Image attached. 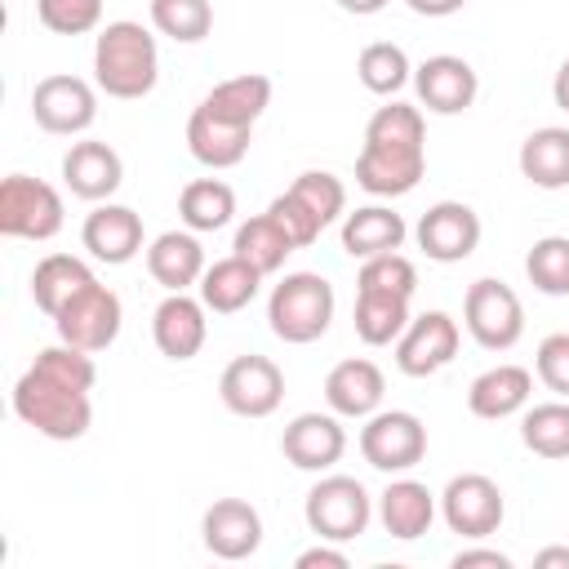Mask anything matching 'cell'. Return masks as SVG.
<instances>
[{
  "mask_svg": "<svg viewBox=\"0 0 569 569\" xmlns=\"http://www.w3.org/2000/svg\"><path fill=\"white\" fill-rule=\"evenodd\" d=\"M356 76H360V84H365L369 93L391 98V93H400V89L413 80V67H409V53H405L400 44H391V40H373V44L360 49V58H356Z\"/></svg>",
  "mask_w": 569,
  "mask_h": 569,
  "instance_id": "35",
  "label": "cell"
},
{
  "mask_svg": "<svg viewBox=\"0 0 569 569\" xmlns=\"http://www.w3.org/2000/svg\"><path fill=\"white\" fill-rule=\"evenodd\" d=\"M36 18L53 36H89L102 22V0H36Z\"/></svg>",
  "mask_w": 569,
  "mask_h": 569,
  "instance_id": "41",
  "label": "cell"
},
{
  "mask_svg": "<svg viewBox=\"0 0 569 569\" xmlns=\"http://www.w3.org/2000/svg\"><path fill=\"white\" fill-rule=\"evenodd\" d=\"M462 325L476 338V347H485V351H511L520 342V333H525V307H520V298H516L511 284H502L493 276H480V280L467 284Z\"/></svg>",
  "mask_w": 569,
  "mask_h": 569,
  "instance_id": "6",
  "label": "cell"
},
{
  "mask_svg": "<svg viewBox=\"0 0 569 569\" xmlns=\"http://www.w3.org/2000/svg\"><path fill=\"white\" fill-rule=\"evenodd\" d=\"M209 307L191 293H164L160 307L151 311V338L160 347V356L169 360H191L200 356L204 338H209Z\"/></svg>",
  "mask_w": 569,
  "mask_h": 569,
  "instance_id": "19",
  "label": "cell"
},
{
  "mask_svg": "<svg viewBox=\"0 0 569 569\" xmlns=\"http://www.w3.org/2000/svg\"><path fill=\"white\" fill-rule=\"evenodd\" d=\"M160 80V49L156 36L133 22V18H116L98 31L93 40V84L107 98L120 102H138L156 89Z\"/></svg>",
  "mask_w": 569,
  "mask_h": 569,
  "instance_id": "2",
  "label": "cell"
},
{
  "mask_svg": "<svg viewBox=\"0 0 569 569\" xmlns=\"http://www.w3.org/2000/svg\"><path fill=\"white\" fill-rule=\"evenodd\" d=\"M151 27L173 44H200L213 31L209 0H151Z\"/></svg>",
  "mask_w": 569,
  "mask_h": 569,
  "instance_id": "36",
  "label": "cell"
},
{
  "mask_svg": "<svg viewBox=\"0 0 569 569\" xmlns=\"http://www.w3.org/2000/svg\"><path fill=\"white\" fill-rule=\"evenodd\" d=\"M262 289V271L253 262H244L240 253L231 258H218L213 267H204L200 276V302L213 311V316H236L244 311Z\"/></svg>",
  "mask_w": 569,
  "mask_h": 569,
  "instance_id": "27",
  "label": "cell"
},
{
  "mask_svg": "<svg viewBox=\"0 0 569 569\" xmlns=\"http://www.w3.org/2000/svg\"><path fill=\"white\" fill-rule=\"evenodd\" d=\"M40 373H49V378H58L62 387H76V391H93V382H98V365H93V351H80V347H71V342H53V347H44V351H36V360H31Z\"/></svg>",
  "mask_w": 569,
  "mask_h": 569,
  "instance_id": "38",
  "label": "cell"
},
{
  "mask_svg": "<svg viewBox=\"0 0 569 569\" xmlns=\"http://www.w3.org/2000/svg\"><path fill=\"white\" fill-rule=\"evenodd\" d=\"M520 173L542 191L569 187V129L542 124L520 142Z\"/></svg>",
  "mask_w": 569,
  "mask_h": 569,
  "instance_id": "30",
  "label": "cell"
},
{
  "mask_svg": "<svg viewBox=\"0 0 569 569\" xmlns=\"http://www.w3.org/2000/svg\"><path fill=\"white\" fill-rule=\"evenodd\" d=\"M533 369H538V378H542L547 391H556L560 400H569V333H547L538 342Z\"/></svg>",
  "mask_w": 569,
  "mask_h": 569,
  "instance_id": "43",
  "label": "cell"
},
{
  "mask_svg": "<svg viewBox=\"0 0 569 569\" xmlns=\"http://www.w3.org/2000/svg\"><path fill=\"white\" fill-rule=\"evenodd\" d=\"M360 453L373 471L405 476L427 458V427L409 409H378L360 427Z\"/></svg>",
  "mask_w": 569,
  "mask_h": 569,
  "instance_id": "7",
  "label": "cell"
},
{
  "mask_svg": "<svg viewBox=\"0 0 569 569\" xmlns=\"http://www.w3.org/2000/svg\"><path fill=\"white\" fill-rule=\"evenodd\" d=\"M382 396H387V378L365 356L338 360L329 369V378H325V400H329V409L338 418H369V413H378Z\"/></svg>",
  "mask_w": 569,
  "mask_h": 569,
  "instance_id": "21",
  "label": "cell"
},
{
  "mask_svg": "<svg viewBox=\"0 0 569 569\" xmlns=\"http://www.w3.org/2000/svg\"><path fill=\"white\" fill-rule=\"evenodd\" d=\"M520 440H525L529 453H538L547 462L569 458V400H547V405L525 409Z\"/></svg>",
  "mask_w": 569,
  "mask_h": 569,
  "instance_id": "34",
  "label": "cell"
},
{
  "mask_svg": "<svg viewBox=\"0 0 569 569\" xmlns=\"http://www.w3.org/2000/svg\"><path fill=\"white\" fill-rule=\"evenodd\" d=\"M280 453L298 471H329L347 453V431H342L333 409L329 413H298L280 436Z\"/></svg>",
  "mask_w": 569,
  "mask_h": 569,
  "instance_id": "18",
  "label": "cell"
},
{
  "mask_svg": "<svg viewBox=\"0 0 569 569\" xmlns=\"http://www.w3.org/2000/svg\"><path fill=\"white\" fill-rule=\"evenodd\" d=\"M267 213H271V218L284 227V236H289L298 249L316 244V240H320V231H325V222H320V218H316V213H311V209H307V204H302L293 191H280V196L267 204Z\"/></svg>",
  "mask_w": 569,
  "mask_h": 569,
  "instance_id": "42",
  "label": "cell"
},
{
  "mask_svg": "<svg viewBox=\"0 0 569 569\" xmlns=\"http://www.w3.org/2000/svg\"><path fill=\"white\" fill-rule=\"evenodd\" d=\"M413 89H418V102L427 111H436V116H462L476 102L480 80H476V71H471L467 58L436 53L422 67H413Z\"/></svg>",
  "mask_w": 569,
  "mask_h": 569,
  "instance_id": "16",
  "label": "cell"
},
{
  "mask_svg": "<svg viewBox=\"0 0 569 569\" xmlns=\"http://www.w3.org/2000/svg\"><path fill=\"white\" fill-rule=\"evenodd\" d=\"M120 320H124V307L116 298V289L107 284H89L80 289L58 316H53V329L62 342L80 347V351H107L116 338H120Z\"/></svg>",
  "mask_w": 569,
  "mask_h": 569,
  "instance_id": "10",
  "label": "cell"
},
{
  "mask_svg": "<svg viewBox=\"0 0 569 569\" xmlns=\"http://www.w3.org/2000/svg\"><path fill=\"white\" fill-rule=\"evenodd\" d=\"M413 236L431 262H462L480 244V213L462 200H440L418 218Z\"/></svg>",
  "mask_w": 569,
  "mask_h": 569,
  "instance_id": "14",
  "label": "cell"
},
{
  "mask_svg": "<svg viewBox=\"0 0 569 569\" xmlns=\"http://www.w3.org/2000/svg\"><path fill=\"white\" fill-rule=\"evenodd\" d=\"M80 244L98 258V262H107V267H124V262H133L138 253H142V218L129 209V204H98L89 218H84V227H80Z\"/></svg>",
  "mask_w": 569,
  "mask_h": 569,
  "instance_id": "20",
  "label": "cell"
},
{
  "mask_svg": "<svg viewBox=\"0 0 569 569\" xmlns=\"http://www.w3.org/2000/svg\"><path fill=\"white\" fill-rule=\"evenodd\" d=\"M427 173V120L409 102H387L365 124V147L356 156V182L369 196H409Z\"/></svg>",
  "mask_w": 569,
  "mask_h": 569,
  "instance_id": "1",
  "label": "cell"
},
{
  "mask_svg": "<svg viewBox=\"0 0 569 569\" xmlns=\"http://www.w3.org/2000/svg\"><path fill=\"white\" fill-rule=\"evenodd\" d=\"M525 276L547 298H569V236H542L525 253Z\"/></svg>",
  "mask_w": 569,
  "mask_h": 569,
  "instance_id": "37",
  "label": "cell"
},
{
  "mask_svg": "<svg viewBox=\"0 0 569 569\" xmlns=\"http://www.w3.org/2000/svg\"><path fill=\"white\" fill-rule=\"evenodd\" d=\"M333 284L320 271H289L267 298V325L280 342H316L333 325Z\"/></svg>",
  "mask_w": 569,
  "mask_h": 569,
  "instance_id": "4",
  "label": "cell"
},
{
  "mask_svg": "<svg viewBox=\"0 0 569 569\" xmlns=\"http://www.w3.org/2000/svg\"><path fill=\"white\" fill-rule=\"evenodd\" d=\"M413 13H422V18H449V13H458L467 0H405Z\"/></svg>",
  "mask_w": 569,
  "mask_h": 569,
  "instance_id": "46",
  "label": "cell"
},
{
  "mask_svg": "<svg viewBox=\"0 0 569 569\" xmlns=\"http://www.w3.org/2000/svg\"><path fill=\"white\" fill-rule=\"evenodd\" d=\"M347 13H356V18H369V13H378V9H387V0H338Z\"/></svg>",
  "mask_w": 569,
  "mask_h": 569,
  "instance_id": "49",
  "label": "cell"
},
{
  "mask_svg": "<svg viewBox=\"0 0 569 569\" xmlns=\"http://www.w3.org/2000/svg\"><path fill=\"white\" fill-rule=\"evenodd\" d=\"M409 227L391 204H360L351 213H342V249L351 258H378V253H396L405 244Z\"/></svg>",
  "mask_w": 569,
  "mask_h": 569,
  "instance_id": "26",
  "label": "cell"
},
{
  "mask_svg": "<svg viewBox=\"0 0 569 569\" xmlns=\"http://www.w3.org/2000/svg\"><path fill=\"white\" fill-rule=\"evenodd\" d=\"M62 231V196L44 178L9 173L0 182V236L9 240H53Z\"/></svg>",
  "mask_w": 569,
  "mask_h": 569,
  "instance_id": "8",
  "label": "cell"
},
{
  "mask_svg": "<svg viewBox=\"0 0 569 569\" xmlns=\"http://www.w3.org/2000/svg\"><path fill=\"white\" fill-rule=\"evenodd\" d=\"M178 218L187 231H222L236 218V191L222 178H191L178 196Z\"/></svg>",
  "mask_w": 569,
  "mask_h": 569,
  "instance_id": "31",
  "label": "cell"
},
{
  "mask_svg": "<svg viewBox=\"0 0 569 569\" xmlns=\"http://www.w3.org/2000/svg\"><path fill=\"white\" fill-rule=\"evenodd\" d=\"M409 320H413V316H409V298L356 289V316H351V325H356V338H360L365 347H387V342H396Z\"/></svg>",
  "mask_w": 569,
  "mask_h": 569,
  "instance_id": "32",
  "label": "cell"
},
{
  "mask_svg": "<svg viewBox=\"0 0 569 569\" xmlns=\"http://www.w3.org/2000/svg\"><path fill=\"white\" fill-rule=\"evenodd\" d=\"M529 396H533V373H529L525 365H493V369H485L480 378H471V387H467V409H471L476 418L498 422V418L520 413V409L529 405Z\"/></svg>",
  "mask_w": 569,
  "mask_h": 569,
  "instance_id": "23",
  "label": "cell"
},
{
  "mask_svg": "<svg viewBox=\"0 0 569 569\" xmlns=\"http://www.w3.org/2000/svg\"><path fill=\"white\" fill-rule=\"evenodd\" d=\"M249 142H253V129L227 124V120L209 116L204 107H196L187 116V151L204 169H231V164H240L249 156Z\"/></svg>",
  "mask_w": 569,
  "mask_h": 569,
  "instance_id": "25",
  "label": "cell"
},
{
  "mask_svg": "<svg viewBox=\"0 0 569 569\" xmlns=\"http://www.w3.org/2000/svg\"><path fill=\"white\" fill-rule=\"evenodd\" d=\"M533 565H538V569H551V565L569 569V547H542V551L533 556Z\"/></svg>",
  "mask_w": 569,
  "mask_h": 569,
  "instance_id": "48",
  "label": "cell"
},
{
  "mask_svg": "<svg viewBox=\"0 0 569 569\" xmlns=\"http://www.w3.org/2000/svg\"><path fill=\"white\" fill-rule=\"evenodd\" d=\"M378 520H382V529H387L391 538L413 542V538H422V533L431 529V520H436V493H431L422 480L400 476V480H391V485L378 493Z\"/></svg>",
  "mask_w": 569,
  "mask_h": 569,
  "instance_id": "24",
  "label": "cell"
},
{
  "mask_svg": "<svg viewBox=\"0 0 569 569\" xmlns=\"http://www.w3.org/2000/svg\"><path fill=\"white\" fill-rule=\"evenodd\" d=\"M200 542L218 560H249L262 547V516L244 498H218L200 516Z\"/></svg>",
  "mask_w": 569,
  "mask_h": 569,
  "instance_id": "15",
  "label": "cell"
},
{
  "mask_svg": "<svg viewBox=\"0 0 569 569\" xmlns=\"http://www.w3.org/2000/svg\"><path fill=\"white\" fill-rule=\"evenodd\" d=\"M440 516L462 538H489V533H498V525L507 516V502H502L498 480H489L480 471H462V476H453L445 485Z\"/></svg>",
  "mask_w": 569,
  "mask_h": 569,
  "instance_id": "12",
  "label": "cell"
},
{
  "mask_svg": "<svg viewBox=\"0 0 569 569\" xmlns=\"http://www.w3.org/2000/svg\"><path fill=\"white\" fill-rule=\"evenodd\" d=\"M204 267L209 262H204L196 231H160L147 244V271L164 293H187L191 284H200Z\"/></svg>",
  "mask_w": 569,
  "mask_h": 569,
  "instance_id": "22",
  "label": "cell"
},
{
  "mask_svg": "<svg viewBox=\"0 0 569 569\" xmlns=\"http://www.w3.org/2000/svg\"><path fill=\"white\" fill-rule=\"evenodd\" d=\"M298 569H347L351 560H347V551H342V542H316V547H307V551H298V560H293Z\"/></svg>",
  "mask_w": 569,
  "mask_h": 569,
  "instance_id": "44",
  "label": "cell"
},
{
  "mask_svg": "<svg viewBox=\"0 0 569 569\" xmlns=\"http://www.w3.org/2000/svg\"><path fill=\"white\" fill-rule=\"evenodd\" d=\"M458 320L449 311H422L396 338V365L409 378H431L458 356Z\"/></svg>",
  "mask_w": 569,
  "mask_h": 569,
  "instance_id": "13",
  "label": "cell"
},
{
  "mask_svg": "<svg viewBox=\"0 0 569 569\" xmlns=\"http://www.w3.org/2000/svg\"><path fill=\"white\" fill-rule=\"evenodd\" d=\"M13 413L49 436V440H80L93 422V405H89V391H76V387H62L58 378L40 373L36 365L13 382Z\"/></svg>",
  "mask_w": 569,
  "mask_h": 569,
  "instance_id": "3",
  "label": "cell"
},
{
  "mask_svg": "<svg viewBox=\"0 0 569 569\" xmlns=\"http://www.w3.org/2000/svg\"><path fill=\"white\" fill-rule=\"evenodd\" d=\"M31 116H36V124L44 133L76 138V133H84L98 120V93H93L89 80L58 71V76L36 80V89H31Z\"/></svg>",
  "mask_w": 569,
  "mask_h": 569,
  "instance_id": "9",
  "label": "cell"
},
{
  "mask_svg": "<svg viewBox=\"0 0 569 569\" xmlns=\"http://www.w3.org/2000/svg\"><path fill=\"white\" fill-rule=\"evenodd\" d=\"M551 98H556L560 111H569V58L560 62V71H556V80H551Z\"/></svg>",
  "mask_w": 569,
  "mask_h": 569,
  "instance_id": "47",
  "label": "cell"
},
{
  "mask_svg": "<svg viewBox=\"0 0 569 569\" xmlns=\"http://www.w3.org/2000/svg\"><path fill=\"white\" fill-rule=\"evenodd\" d=\"M302 516H307V529L325 542H351L369 529L373 520V498L369 489L356 480V476H325L307 489V502H302Z\"/></svg>",
  "mask_w": 569,
  "mask_h": 569,
  "instance_id": "5",
  "label": "cell"
},
{
  "mask_svg": "<svg viewBox=\"0 0 569 569\" xmlns=\"http://www.w3.org/2000/svg\"><path fill=\"white\" fill-rule=\"evenodd\" d=\"M453 569H511V556L498 547H462L453 556Z\"/></svg>",
  "mask_w": 569,
  "mask_h": 569,
  "instance_id": "45",
  "label": "cell"
},
{
  "mask_svg": "<svg viewBox=\"0 0 569 569\" xmlns=\"http://www.w3.org/2000/svg\"><path fill=\"white\" fill-rule=\"evenodd\" d=\"M289 191H293L325 227L347 213V187H342V178H333L329 169H307V173H298V178L289 182Z\"/></svg>",
  "mask_w": 569,
  "mask_h": 569,
  "instance_id": "39",
  "label": "cell"
},
{
  "mask_svg": "<svg viewBox=\"0 0 569 569\" xmlns=\"http://www.w3.org/2000/svg\"><path fill=\"white\" fill-rule=\"evenodd\" d=\"M356 289H369V293H400V298H413L418 289V267L396 249V253H378V258H365L360 276H356Z\"/></svg>",
  "mask_w": 569,
  "mask_h": 569,
  "instance_id": "40",
  "label": "cell"
},
{
  "mask_svg": "<svg viewBox=\"0 0 569 569\" xmlns=\"http://www.w3.org/2000/svg\"><path fill=\"white\" fill-rule=\"evenodd\" d=\"M293 249H298V244L284 236V227H280L271 213H258V218L240 222V227H236V240H231V253H240L244 262H253L262 276L280 271Z\"/></svg>",
  "mask_w": 569,
  "mask_h": 569,
  "instance_id": "33",
  "label": "cell"
},
{
  "mask_svg": "<svg viewBox=\"0 0 569 569\" xmlns=\"http://www.w3.org/2000/svg\"><path fill=\"white\" fill-rule=\"evenodd\" d=\"M62 182H67L71 196L102 204V200H111V196L120 191V182H124V160H120V151H116L111 142L80 138V142H71L67 156H62Z\"/></svg>",
  "mask_w": 569,
  "mask_h": 569,
  "instance_id": "17",
  "label": "cell"
},
{
  "mask_svg": "<svg viewBox=\"0 0 569 569\" xmlns=\"http://www.w3.org/2000/svg\"><path fill=\"white\" fill-rule=\"evenodd\" d=\"M98 276L89 271V262L84 258H76V253H44L40 262H36V271H31V302L53 320L80 289H89Z\"/></svg>",
  "mask_w": 569,
  "mask_h": 569,
  "instance_id": "28",
  "label": "cell"
},
{
  "mask_svg": "<svg viewBox=\"0 0 569 569\" xmlns=\"http://www.w3.org/2000/svg\"><path fill=\"white\" fill-rule=\"evenodd\" d=\"M200 107H204L209 116L227 120V124H244V129H253L258 116L271 107V80H267L262 71H244V76L218 80V84L204 93Z\"/></svg>",
  "mask_w": 569,
  "mask_h": 569,
  "instance_id": "29",
  "label": "cell"
},
{
  "mask_svg": "<svg viewBox=\"0 0 569 569\" xmlns=\"http://www.w3.org/2000/svg\"><path fill=\"white\" fill-rule=\"evenodd\" d=\"M218 396L236 418H271L284 400V373L271 356H236L222 378H218Z\"/></svg>",
  "mask_w": 569,
  "mask_h": 569,
  "instance_id": "11",
  "label": "cell"
}]
</instances>
